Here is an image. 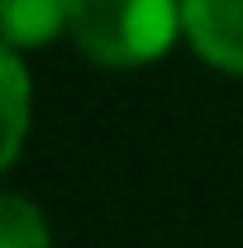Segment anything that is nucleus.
<instances>
[{"instance_id":"nucleus-5","label":"nucleus","mask_w":243,"mask_h":248,"mask_svg":"<svg viewBox=\"0 0 243 248\" xmlns=\"http://www.w3.org/2000/svg\"><path fill=\"white\" fill-rule=\"evenodd\" d=\"M0 248H53V224L43 205L0 186Z\"/></svg>"},{"instance_id":"nucleus-2","label":"nucleus","mask_w":243,"mask_h":248,"mask_svg":"<svg viewBox=\"0 0 243 248\" xmlns=\"http://www.w3.org/2000/svg\"><path fill=\"white\" fill-rule=\"evenodd\" d=\"M182 43L205 67L243 77V0H182Z\"/></svg>"},{"instance_id":"nucleus-1","label":"nucleus","mask_w":243,"mask_h":248,"mask_svg":"<svg viewBox=\"0 0 243 248\" xmlns=\"http://www.w3.org/2000/svg\"><path fill=\"white\" fill-rule=\"evenodd\" d=\"M76 53L105 72H138L182 43V0H76Z\"/></svg>"},{"instance_id":"nucleus-3","label":"nucleus","mask_w":243,"mask_h":248,"mask_svg":"<svg viewBox=\"0 0 243 248\" xmlns=\"http://www.w3.org/2000/svg\"><path fill=\"white\" fill-rule=\"evenodd\" d=\"M33 129V77L24 67V53L0 38V177L24 157Z\"/></svg>"},{"instance_id":"nucleus-4","label":"nucleus","mask_w":243,"mask_h":248,"mask_svg":"<svg viewBox=\"0 0 243 248\" xmlns=\"http://www.w3.org/2000/svg\"><path fill=\"white\" fill-rule=\"evenodd\" d=\"M76 0H0V38L19 53L53 48L58 38H72Z\"/></svg>"}]
</instances>
